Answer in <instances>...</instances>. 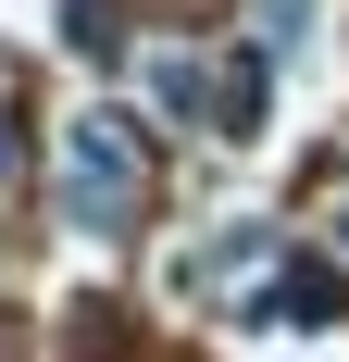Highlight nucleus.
Here are the masks:
<instances>
[{"label": "nucleus", "instance_id": "obj_1", "mask_svg": "<svg viewBox=\"0 0 349 362\" xmlns=\"http://www.w3.org/2000/svg\"><path fill=\"white\" fill-rule=\"evenodd\" d=\"M212 100H225V125H262V63H225V88H212Z\"/></svg>", "mask_w": 349, "mask_h": 362}]
</instances>
